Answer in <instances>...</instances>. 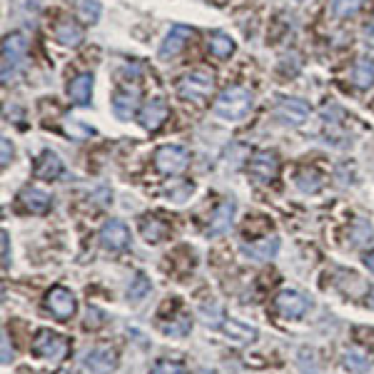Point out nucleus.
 Here are the masks:
<instances>
[{
    "label": "nucleus",
    "mask_w": 374,
    "mask_h": 374,
    "mask_svg": "<svg viewBox=\"0 0 374 374\" xmlns=\"http://www.w3.org/2000/svg\"><path fill=\"white\" fill-rule=\"evenodd\" d=\"M254 105V95L252 90L242 88V85H232V88L222 90L214 100L212 110L217 118L227 120V123H239L249 115Z\"/></svg>",
    "instance_id": "f257e3e1"
},
{
    "label": "nucleus",
    "mask_w": 374,
    "mask_h": 374,
    "mask_svg": "<svg viewBox=\"0 0 374 374\" xmlns=\"http://www.w3.org/2000/svg\"><path fill=\"white\" fill-rule=\"evenodd\" d=\"M214 90V78L204 70H194L187 73L182 80L177 83V95L187 103H204V100L212 95Z\"/></svg>",
    "instance_id": "f03ea898"
},
{
    "label": "nucleus",
    "mask_w": 374,
    "mask_h": 374,
    "mask_svg": "<svg viewBox=\"0 0 374 374\" xmlns=\"http://www.w3.org/2000/svg\"><path fill=\"white\" fill-rule=\"evenodd\" d=\"M25 55H28V38H25L23 33L5 35L3 38V68H0V73H3V83H8L10 75L20 68Z\"/></svg>",
    "instance_id": "7ed1b4c3"
},
{
    "label": "nucleus",
    "mask_w": 374,
    "mask_h": 374,
    "mask_svg": "<svg viewBox=\"0 0 374 374\" xmlns=\"http://www.w3.org/2000/svg\"><path fill=\"white\" fill-rule=\"evenodd\" d=\"M155 167L162 175H180L187 170L189 165V152L180 145H162L155 150Z\"/></svg>",
    "instance_id": "20e7f679"
},
{
    "label": "nucleus",
    "mask_w": 374,
    "mask_h": 374,
    "mask_svg": "<svg viewBox=\"0 0 374 374\" xmlns=\"http://www.w3.org/2000/svg\"><path fill=\"white\" fill-rule=\"evenodd\" d=\"M33 354L35 357H43V359H53V362H60V359H65V354H68V342H65V337H60V334L50 332V329H40L38 334H35L33 339Z\"/></svg>",
    "instance_id": "39448f33"
},
{
    "label": "nucleus",
    "mask_w": 374,
    "mask_h": 374,
    "mask_svg": "<svg viewBox=\"0 0 374 374\" xmlns=\"http://www.w3.org/2000/svg\"><path fill=\"white\" fill-rule=\"evenodd\" d=\"M274 118L282 125H289V128H302L309 118V105L299 98H284L274 108Z\"/></svg>",
    "instance_id": "423d86ee"
},
{
    "label": "nucleus",
    "mask_w": 374,
    "mask_h": 374,
    "mask_svg": "<svg viewBox=\"0 0 374 374\" xmlns=\"http://www.w3.org/2000/svg\"><path fill=\"white\" fill-rule=\"evenodd\" d=\"M249 175L259 182H272L279 175V157L272 150H257L249 160Z\"/></svg>",
    "instance_id": "0eeeda50"
},
{
    "label": "nucleus",
    "mask_w": 374,
    "mask_h": 374,
    "mask_svg": "<svg viewBox=\"0 0 374 374\" xmlns=\"http://www.w3.org/2000/svg\"><path fill=\"white\" fill-rule=\"evenodd\" d=\"M130 242V229L125 222H120V219H108V222L103 224V229H100V244H103L105 249H110V252H120V249H125Z\"/></svg>",
    "instance_id": "6e6552de"
},
{
    "label": "nucleus",
    "mask_w": 374,
    "mask_h": 374,
    "mask_svg": "<svg viewBox=\"0 0 374 374\" xmlns=\"http://www.w3.org/2000/svg\"><path fill=\"white\" fill-rule=\"evenodd\" d=\"M274 309H277L282 317L297 319L309 309V302L299 292H294V289H284V292H279L277 297H274Z\"/></svg>",
    "instance_id": "1a4fd4ad"
},
{
    "label": "nucleus",
    "mask_w": 374,
    "mask_h": 374,
    "mask_svg": "<svg viewBox=\"0 0 374 374\" xmlns=\"http://www.w3.org/2000/svg\"><path fill=\"white\" fill-rule=\"evenodd\" d=\"M140 108V88L137 85H125V88H120L118 93H115L113 98V113L118 115L120 120H130L135 113H137Z\"/></svg>",
    "instance_id": "9d476101"
},
{
    "label": "nucleus",
    "mask_w": 374,
    "mask_h": 374,
    "mask_svg": "<svg viewBox=\"0 0 374 374\" xmlns=\"http://www.w3.org/2000/svg\"><path fill=\"white\" fill-rule=\"evenodd\" d=\"M45 307L55 314L58 319H70L75 314V297L70 289L65 287H53L45 297Z\"/></svg>",
    "instance_id": "9b49d317"
},
{
    "label": "nucleus",
    "mask_w": 374,
    "mask_h": 374,
    "mask_svg": "<svg viewBox=\"0 0 374 374\" xmlns=\"http://www.w3.org/2000/svg\"><path fill=\"white\" fill-rule=\"evenodd\" d=\"M83 364L93 374H110V372H115V367H118V354L108 347L90 349V352L85 354Z\"/></svg>",
    "instance_id": "f8f14e48"
},
{
    "label": "nucleus",
    "mask_w": 374,
    "mask_h": 374,
    "mask_svg": "<svg viewBox=\"0 0 374 374\" xmlns=\"http://www.w3.org/2000/svg\"><path fill=\"white\" fill-rule=\"evenodd\" d=\"M167 115H170L167 103H165L162 98H152V100H147V105H145L142 113H140V125L152 133V130L162 128V123L167 120Z\"/></svg>",
    "instance_id": "ddd939ff"
},
{
    "label": "nucleus",
    "mask_w": 374,
    "mask_h": 374,
    "mask_svg": "<svg viewBox=\"0 0 374 374\" xmlns=\"http://www.w3.org/2000/svg\"><path fill=\"white\" fill-rule=\"evenodd\" d=\"M189 38H192V30L185 28V25H172V28H170V33L165 35L162 45H160V58H162V60L175 58V55H177L180 50L187 45Z\"/></svg>",
    "instance_id": "4468645a"
},
{
    "label": "nucleus",
    "mask_w": 374,
    "mask_h": 374,
    "mask_svg": "<svg viewBox=\"0 0 374 374\" xmlns=\"http://www.w3.org/2000/svg\"><path fill=\"white\" fill-rule=\"evenodd\" d=\"M20 202L25 204V209H30L33 214H45L53 207V197L40 187H25L20 192Z\"/></svg>",
    "instance_id": "2eb2a0df"
},
{
    "label": "nucleus",
    "mask_w": 374,
    "mask_h": 374,
    "mask_svg": "<svg viewBox=\"0 0 374 374\" xmlns=\"http://www.w3.org/2000/svg\"><path fill=\"white\" fill-rule=\"evenodd\" d=\"M93 73H80L75 75L73 80H70L68 85V95L70 100H73L75 105H88L90 103V95H93Z\"/></svg>",
    "instance_id": "dca6fc26"
},
{
    "label": "nucleus",
    "mask_w": 374,
    "mask_h": 374,
    "mask_svg": "<svg viewBox=\"0 0 374 374\" xmlns=\"http://www.w3.org/2000/svg\"><path fill=\"white\" fill-rule=\"evenodd\" d=\"M35 175H38L40 180H58L60 175H63V160H60L53 150H45V152L40 155L38 165H35Z\"/></svg>",
    "instance_id": "f3484780"
},
{
    "label": "nucleus",
    "mask_w": 374,
    "mask_h": 374,
    "mask_svg": "<svg viewBox=\"0 0 374 374\" xmlns=\"http://www.w3.org/2000/svg\"><path fill=\"white\" fill-rule=\"evenodd\" d=\"M232 214H234V202L232 199H222V202L214 207L212 219H209V234H219L232 224Z\"/></svg>",
    "instance_id": "a211bd4d"
},
{
    "label": "nucleus",
    "mask_w": 374,
    "mask_h": 374,
    "mask_svg": "<svg viewBox=\"0 0 374 374\" xmlns=\"http://www.w3.org/2000/svg\"><path fill=\"white\" fill-rule=\"evenodd\" d=\"M55 40H58L60 45H65V48H78L85 40V33L78 23L65 20V23H60L58 28H55Z\"/></svg>",
    "instance_id": "6ab92c4d"
},
{
    "label": "nucleus",
    "mask_w": 374,
    "mask_h": 374,
    "mask_svg": "<svg viewBox=\"0 0 374 374\" xmlns=\"http://www.w3.org/2000/svg\"><path fill=\"white\" fill-rule=\"evenodd\" d=\"M244 254L254 259V262H267L277 254L279 249V239L277 237H269V239H262V242H252V244H244Z\"/></svg>",
    "instance_id": "aec40b11"
},
{
    "label": "nucleus",
    "mask_w": 374,
    "mask_h": 374,
    "mask_svg": "<svg viewBox=\"0 0 374 374\" xmlns=\"http://www.w3.org/2000/svg\"><path fill=\"white\" fill-rule=\"evenodd\" d=\"M207 48H209V55L224 60V58H229V55L234 53V40L229 38L227 33H212L209 35V40H207Z\"/></svg>",
    "instance_id": "412c9836"
},
{
    "label": "nucleus",
    "mask_w": 374,
    "mask_h": 374,
    "mask_svg": "<svg viewBox=\"0 0 374 374\" xmlns=\"http://www.w3.org/2000/svg\"><path fill=\"white\" fill-rule=\"evenodd\" d=\"M140 232H142V237L147 242H160L167 234V224L157 217H142L140 219Z\"/></svg>",
    "instance_id": "4be33fe9"
},
{
    "label": "nucleus",
    "mask_w": 374,
    "mask_h": 374,
    "mask_svg": "<svg viewBox=\"0 0 374 374\" xmlns=\"http://www.w3.org/2000/svg\"><path fill=\"white\" fill-rule=\"evenodd\" d=\"M322 185H324V180H322V175H319L317 170H309V167L299 170V175H297V187L302 189V192L314 194V192H319V189H322Z\"/></svg>",
    "instance_id": "5701e85b"
},
{
    "label": "nucleus",
    "mask_w": 374,
    "mask_h": 374,
    "mask_svg": "<svg viewBox=\"0 0 374 374\" xmlns=\"http://www.w3.org/2000/svg\"><path fill=\"white\" fill-rule=\"evenodd\" d=\"M352 80H354V85L362 88V90L372 88V83H374V60H359V63L354 65Z\"/></svg>",
    "instance_id": "b1692460"
},
{
    "label": "nucleus",
    "mask_w": 374,
    "mask_h": 374,
    "mask_svg": "<svg viewBox=\"0 0 374 374\" xmlns=\"http://www.w3.org/2000/svg\"><path fill=\"white\" fill-rule=\"evenodd\" d=\"M100 13H103L100 0H78V18L83 23H98Z\"/></svg>",
    "instance_id": "393cba45"
},
{
    "label": "nucleus",
    "mask_w": 374,
    "mask_h": 374,
    "mask_svg": "<svg viewBox=\"0 0 374 374\" xmlns=\"http://www.w3.org/2000/svg\"><path fill=\"white\" fill-rule=\"evenodd\" d=\"M222 329L229 334L232 339H237V342H252L254 337H257V332H254L252 327H244V324L234 322V319H229V322L222 324Z\"/></svg>",
    "instance_id": "a878e982"
},
{
    "label": "nucleus",
    "mask_w": 374,
    "mask_h": 374,
    "mask_svg": "<svg viewBox=\"0 0 374 374\" xmlns=\"http://www.w3.org/2000/svg\"><path fill=\"white\" fill-rule=\"evenodd\" d=\"M369 357L362 352V349H349L347 354H344V367L349 369V372H367L369 369Z\"/></svg>",
    "instance_id": "bb28decb"
},
{
    "label": "nucleus",
    "mask_w": 374,
    "mask_h": 374,
    "mask_svg": "<svg viewBox=\"0 0 374 374\" xmlns=\"http://www.w3.org/2000/svg\"><path fill=\"white\" fill-rule=\"evenodd\" d=\"M364 5V0H332V13L337 18H349Z\"/></svg>",
    "instance_id": "cd10ccee"
},
{
    "label": "nucleus",
    "mask_w": 374,
    "mask_h": 374,
    "mask_svg": "<svg viewBox=\"0 0 374 374\" xmlns=\"http://www.w3.org/2000/svg\"><path fill=\"white\" fill-rule=\"evenodd\" d=\"M65 133H68L73 140H85V137L93 135V128L85 125V123H80V120H75V118H68L65 120Z\"/></svg>",
    "instance_id": "c85d7f7f"
},
{
    "label": "nucleus",
    "mask_w": 374,
    "mask_h": 374,
    "mask_svg": "<svg viewBox=\"0 0 374 374\" xmlns=\"http://www.w3.org/2000/svg\"><path fill=\"white\" fill-rule=\"evenodd\" d=\"M147 292H150V279L145 277V274H137V277H135L133 282H130V287H128L130 299H142Z\"/></svg>",
    "instance_id": "c756f323"
},
{
    "label": "nucleus",
    "mask_w": 374,
    "mask_h": 374,
    "mask_svg": "<svg viewBox=\"0 0 374 374\" xmlns=\"http://www.w3.org/2000/svg\"><path fill=\"white\" fill-rule=\"evenodd\" d=\"M150 374H187V372H185L182 364L167 362V359H160V362L155 364L152 369H150Z\"/></svg>",
    "instance_id": "7c9ffc66"
},
{
    "label": "nucleus",
    "mask_w": 374,
    "mask_h": 374,
    "mask_svg": "<svg viewBox=\"0 0 374 374\" xmlns=\"http://www.w3.org/2000/svg\"><path fill=\"white\" fill-rule=\"evenodd\" d=\"M369 237H372V227H369L364 219H357V224H354V229H352V242L362 244L364 239H369Z\"/></svg>",
    "instance_id": "2f4dec72"
},
{
    "label": "nucleus",
    "mask_w": 374,
    "mask_h": 374,
    "mask_svg": "<svg viewBox=\"0 0 374 374\" xmlns=\"http://www.w3.org/2000/svg\"><path fill=\"white\" fill-rule=\"evenodd\" d=\"M103 324H105V314L100 312V309L90 307L88 314H85V327H88V329H98V327H103Z\"/></svg>",
    "instance_id": "473e14b6"
},
{
    "label": "nucleus",
    "mask_w": 374,
    "mask_h": 374,
    "mask_svg": "<svg viewBox=\"0 0 374 374\" xmlns=\"http://www.w3.org/2000/svg\"><path fill=\"white\" fill-rule=\"evenodd\" d=\"M162 332L165 334H177V337H182V334L189 332V319H180L177 324H162Z\"/></svg>",
    "instance_id": "72a5a7b5"
},
{
    "label": "nucleus",
    "mask_w": 374,
    "mask_h": 374,
    "mask_svg": "<svg viewBox=\"0 0 374 374\" xmlns=\"http://www.w3.org/2000/svg\"><path fill=\"white\" fill-rule=\"evenodd\" d=\"M10 157H13V145H10L8 137H0V165L8 167Z\"/></svg>",
    "instance_id": "f704fd0d"
},
{
    "label": "nucleus",
    "mask_w": 374,
    "mask_h": 374,
    "mask_svg": "<svg viewBox=\"0 0 374 374\" xmlns=\"http://www.w3.org/2000/svg\"><path fill=\"white\" fill-rule=\"evenodd\" d=\"M364 43H367L369 48H374V18L364 25Z\"/></svg>",
    "instance_id": "c9c22d12"
},
{
    "label": "nucleus",
    "mask_w": 374,
    "mask_h": 374,
    "mask_svg": "<svg viewBox=\"0 0 374 374\" xmlns=\"http://www.w3.org/2000/svg\"><path fill=\"white\" fill-rule=\"evenodd\" d=\"M10 359H13V347H10L8 342V334H3V362L8 364Z\"/></svg>",
    "instance_id": "e433bc0d"
},
{
    "label": "nucleus",
    "mask_w": 374,
    "mask_h": 374,
    "mask_svg": "<svg viewBox=\"0 0 374 374\" xmlns=\"http://www.w3.org/2000/svg\"><path fill=\"white\" fill-rule=\"evenodd\" d=\"M3 267H8V262H10V254H8V232H3Z\"/></svg>",
    "instance_id": "4c0bfd02"
},
{
    "label": "nucleus",
    "mask_w": 374,
    "mask_h": 374,
    "mask_svg": "<svg viewBox=\"0 0 374 374\" xmlns=\"http://www.w3.org/2000/svg\"><path fill=\"white\" fill-rule=\"evenodd\" d=\"M364 264H367V267H369V269H372V272H374V249H372V252L367 254V257H364Z\"/></svg>",
    "instance_id": "58836bf2"
},
{
    "label": "nucleus",
    "mask_w": 374,
    "mask_h": 374,
    "mask_svg": "<svg viewBox=\"0 0 374 374\" xmlns=\"http://www.w3.org/2000/svg\"><path fill=\"white\" fill-rule=\"evenodd\" d=\"M369 304L374 307V289H372V294H369Z\"/></svg>",
    "instance_id": "ea45409f"
},
{
    "label": "nucleus",
    "mask_w": 374,
    "mask_h": 374,
    "mask_svg": "<svg viewBox=\"0 0 374 374\" xmlns=\"http://www.w3.org/2000/svg\"><path fill=\"white\" fill-rule=\"evenodd\" d=\"M199 374H214V372H207V369H202V372H199Z\"/></svg>",
    "instance_id": "a19ab883"
}]
</instances>
